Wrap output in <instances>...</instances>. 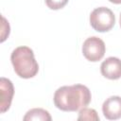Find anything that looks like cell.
I'll use <instances>...</instances> for the list:
<instances>
[{"label": "cell", "mask_w": 121, "mask_h": 121, "mask_svg": "<svg viewBox=\"0 0 121 121\" xmlns=\"http://www.w3.org/2000/svg\"><path fill=\"white\" fill-rule=\"evenodd\" d=\"M10 60L15 73L22 78H31L39 71V64L35 60L33 50L28 46L16 47L10 55Z\"/></svg>", "instance_id": "obj_2"}, {"label": "cell", "mask_w": 121, "mask_h": 121, "mask_svg": "<svg viewBox=\"0 0 121 121\" xmlns=\"http://www.w3.org/2000/svg\"><path fill=\"white\" fill-rule=\"evenodd\" d=\"M78 120H93V121H98L99 116L95 110L90 109V108H82L79 110Z\"/></svg>", "instance_id": "obj_9"}, {"label": "cell", "mask_w": 121, "mask_h": 121, "mask_svg": "<svg viewBox=\"0 0 121 121\" xmlns=\"http://www.w3.org/2000/svg\"><path fill=\"white\" fill-rule=\"evenodd\" d=\"M100 72L103 77L109 79L121 78V60L116 57H109L100 65Z\"/></svg>", "instance_id": "obj_5"}, {"label": "cell", "mask_w": 121, "mask_h": 121, "mask_svg": "<svg viewBox=\"0 0 121 121\" xmlns=\"http://www.w3.org/2000/svg\"><path fill=\"white\" fill-rule=\"evenodd\" d=\"M102 112L109 120L121 118V96L112 95L108 97L102 105Z\"/></svg>", "instance_id": "obj_6"}, {"label": "cell", "mask_w": 121, "mask_h": 121, "mask_svg": "<svg viewBox=\"0 0 121 121\" xmlns=\"http://www.w3.org/2000/svg\"><path fill=\"white\" fill-rule=\"evenodd\" d=\"M2 33H1V42L3 43L9 35V25L4 16H2Z\"/></svg>", "instance_id": "obj_11"}, {"label": "cell", "mask_w": 121, "mask_h": 121, "mask_svg": "<svg viewBox=\"0 0 121 121\" xmlns=\"http://www.w3.org/2000/svg\"><path fill=\"white\" fill-rule=\"evenodd\" d=\"M24 121H31V120H38V121H50L52 118L47 111L42 108H34L29 110L26 115L24 116Z\"/></svg>", "instance_id": "obj_8"}, {"label": "cell", "mask_w": 121, "mask_h": 121, "mask_svg": "<svg viewBox=\"0 0 121 121\" xmlns=\"http://www.w3.org/2000/svg\"><path fill=\"white\" fill-rule=\"evenodd\" d=\"M90 24L95 31L107 32L113 27L115 24V16L110 9L99 7L91 12Z\"/></svg>", "instance_id": "obj_3"}, {"label": "cell", "mask_w": 121, "mask_h": 121, "mask_svg": "<svg viewBox=\"0 0 121 121\" xmlns=\"http://www.w3.org/2000/svg\"><path fill=\"white\" fill-rule=\"evenodd\" d=\"M92 95L88 87L82 84L60 87L54 94L55 106L63 112H76L89 105Z\"/></svg>", "instance_id": "obj_1"}, {"label": "cell", "mask_w": 121, "mask_h": 121, "mask_svg": "<svg viewBox=\"0 0 121 121\" xmlns=\"http://www.w3.org/2000/svg\"><path fill=\"white\" fill-rule=\"evenodd\" d=\"M119 23H120V26H121V13H120V19H119Z\"/></svg>", "instance_id": "obj_13"}, {"label": "cell", "mask_w": 121, "mask_h": 121, "mask_svg": "<svg viewBox=\"0 0 121 121\" xmlns=\"http://www.w3.org/2000/svg\"><path fill=\"white\" fill-rule=\"evenodd\" d=\"M69 0H45V4L46 6L53 10H57V9H62Z\"/></svg>", "instance_id": "obj_10"}, {"label": "cell", "mask_w": 121, "mask_h": 121, "mask_svg": "<svg viewBox=\"0 0 121 121\" xmlns=\"http://www.w3.org/2000/svg\"><path fill=\"white\" fill-rule=\"evenodd\" d=\"M109 1L113 4H121V0H109Z\"/></svg>", "instance_id": "obj_12"}, {"label": "cell", "mask_w": 121, "mask_h": 121, "mask_svg": "<svg viewBox=\"0 0 121 121\" xmlns=\"http://www.w3.org/2000/svg\"><path fill=\"white\" fill-rule=\"evenodd\" d=\"M106 52L104 42L95 36L87 38L82 44V54L86 60L92 62L100 60Z\"/></svg>", "instance_id": "obj_4"}, {"label": "cell", "mask_w": 121, "mask_h": 121, "mask_svg": "<svg viewBox=\"0 0 121 121\" xmlns=\"http://www.w3.org/2000/svg\"><path fill=\"white\" fill-rule=\"evenodd\" d=\"M0 93H1L0 109H1V112L4 113L9 109L14 95L13 84L9 78L3 77L0 78Z\"/></svg>", "instance_id": "obj_7"}]
</instances>
